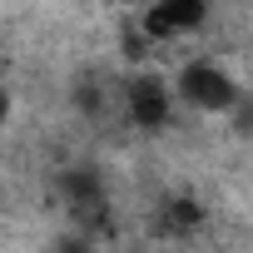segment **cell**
I'll list each match as a JSON object with an SVG mask.
<instances>
[{
    "label": "cell",
    "instance_id": "obj_3",
    "mask_svg": "<svg viewBox=\"0 0 253 253\" xmlns=\"http://www.w3.org/2000/svg\"><path fill=\"white\" fill-rule=\"evenodd\" d=\"M209 15V0H149V15H144V35L169 40V35H189L199 30Z\"/></svg>",
    "mask_w": 253,
    "mask_h": 253
},
{
    "label": "cell",
    "instance_id": "obj_5",
    "mask_svg": "<svg viewBox=\"0 0 253 253\" xmlns=\"http://www.w3.org/2000/svg\"><path fill=\"white\" fill-rule=\"evenodd\" d=\"M204 223V209L189 199V194H179V199H169L164 204V218H159V233H194Z\"/></svg>",
    "mask_w": 253,
    "mask_h": 253
},
{
    "label": "cell",
    "instance_id": "obj_7",
    "mask_svg": "<svg viewBox=\"0 0 253 253\" xmlns=\"http://www.w3.org/2000/svg\"><path fill=\"white\" fill-rule=\"evenodd\" d=\"M5 109H10V94H5V84H0V119H5Z\"/></svg>",
    "mask_w": 253,
    "mask_h": 253
},
{
    "label": "cell",
    "instance_id": "obj_6",
    "mask_svg": "<svg viewBox=\"0 0 253 253\" xmlns=\"http://www.w3.org/2000/svg\"><path fill=\"white\" fill-rule=\"evenodd\" d=\"M60 253H94V248H89V238H84V233H70V238L60 243Z\"/></svg>",
    "mask_w": 253,
    "mask_h": 253
},
{
    "label": "cell",
    "instance_id": "obj_4",
    "mask_svg": "<svg viewBox=\"0 0 253 253\" xmlns=\"http://www.w3.org/2000/svg\"><path fill=\"white\" fill-rule=\"evenodd\" d=\"M60 194H65L75 223H99V218H104V189H99V179H94L89 169H70V174L60 179Z\"/></svg>",
    "mask_w": 253,
    "mask_h": 253
},
{
    "label": "cell",
    "instance_id": "obj_1",
    "mask_svg": "<svg viewBox=\"0 0 253 253\" xmlns=\"http://www.w3.org/2000/svg\"><path fill=\"white\" fill-rule=\"evenodd\" d=\"M179 94H184L194 109H204V114H228V109L238 104V84H233L228 70H218L213 60L184 65V70H179Z\"/></svg>",
    "mask_w": 253,
    "mask_h": 253
},
{
    "label": "cell",
    "instance_id": "obj_2",
    "mask_svg": "<svg viewBox=\"0 0 253 253\" xmlns=\"http://www.w3.org/2000/svg\"><path fill=\"white\" fill-rule=\"evenodd\" d=\"M169 109H174V99H169V84L159 75H134L124 84V114H129L134 129H164Z\"/></svg>",
    "mask_w": 253,
    "mask_h": 253
}]
</instances>
